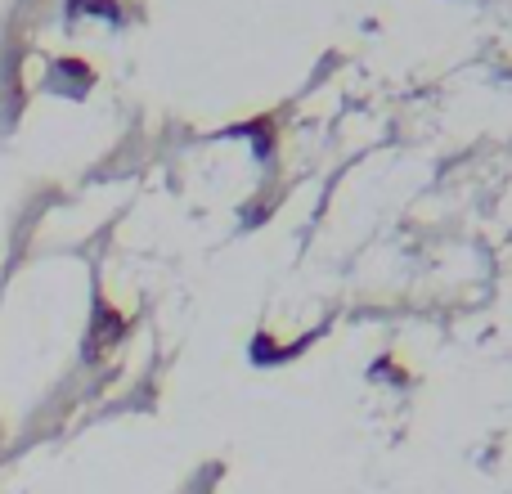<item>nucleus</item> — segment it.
<instances>
[{
	"label": "nucleus",
	"mask_w": 512,
	"mask_h": 494,
	"mask_svg": "<svg viewBox=\"0 0 512 494\" xmlns=\"http://www.w3.org/2000/svg\"><path fill=\"white\" fill-rule=\"evenodd\" d=\"M122 333H126V319L117 315V310L99 306L95 328H90V360H99V355H108V351H113V346L122 342Z\"/></svg>",
	"instance_id": "obj_1"
},
{
	"label": "nucleus",
	"mask_w": 512,
	"mask_h": 494,
	"mask_svg": "<svg viewBox=\"0 0 512 494\" xmlns=\"http://www.w3.org/2000/svg\"><path fill=\"white\" fill-rule=\"evenodd\" d=\"M72 9H77V14H81V9H99L104 18H117V5H113V0H72Z\"/></svg>",
	"instance_id": "obj_2"
}]
</instances>
